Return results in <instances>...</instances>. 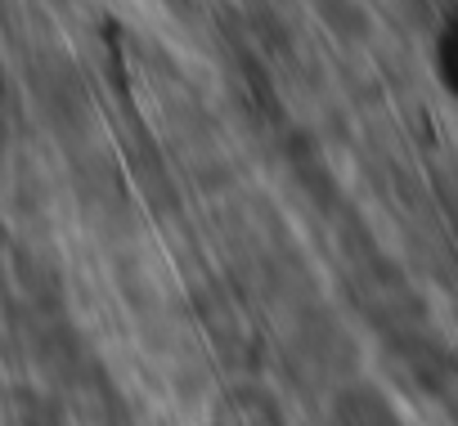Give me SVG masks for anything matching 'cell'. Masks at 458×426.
<instances>
[{"mask_svg": "<svg viewBox=\"0 0 458 426\" xmlns=\"http://www.w3.org/2000/svg\"><path fill=\"white\" fill-rule=\"evenodd\" d=\"M342 417H346V426H391V413H386V404L373 390L346 395L342 399Z\"/></svg>", "mask_w": 458, "mask_h": 426, "instance_id": "7a4b0ae2", "label": "cell"}, {"mask_svg": "<svg viewBox=\"0 0 458 426\" xmlns=\"http://www.w3.org/2000/svg\"><path fill=\"white\" fill-rule=\"evenodd\" d=\"M220 426H279V408H275L266 395L243 390V395H234V399H225Z\"/></svg>", "mask_w": 458, "mask_h": 426, "instance_id": "6da1fadb", "label": "cell"}]
</instances>
